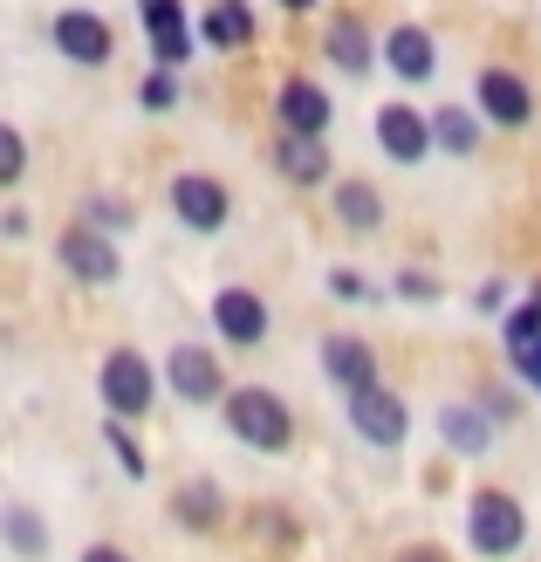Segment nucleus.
I'll list each match as a JSON object with an SVG mask.
<instances>
[{
    "instance_id": "f257e3e1",
    "label": "nucleus",
    "mask_w": 541,
    "mask_h": 562,
    "mask_svg": "<svg viewBox=\"0 0 541 562\" xmlns=\"http://www.w3.org/2000/svg\"><path fill=\"white\" fill-rule=\"evenodd\" d=\"M226 432L240 446H253V453H281V446L295 439V418L268 384H234L226 391Z\"/></svg>"
},
{
    "instance_id": "f03ea898",
    "label": "nucleus",
    "mask_w": 541,
    "mask_h": 562,
    "mask_svg": "<svg viewBox=\"0 0 541 562\" xmlns=\"http://www.w3.org/2000/svg\"><path fill=\"white\" fill-rule=\"evenodd\" d=\"M466 542L487 555V562L515 555V549L528 542V515H521V501L507 494V487H480V494H473V508H466Z\"/></svg>"
},
{
    "instance_id": "7ed1b4c3",
    "label": "nucleus",
    "mask_w": 541,
    "mask_h": 562,
    "mask_svg": "<svg viewBox=\"0 0 541 562\" xmlns=\"http://www.w3.org/2000/svg\"><path fill=\"white\" fill-rule=\"evenodd\" d=\"M48 42L69 55L76 69H103V63H117V27H110L103 14H90V8H63L48 21Z\"/></svg>"
},
{
    "instance_id": "20e7f679",
    "label": "nucleus",
    "mask_w": 541,
    "mask_h": 562,
    "mask_svg": "<svg viewBox=\"0 0 541 562\" xmlns=\"http://www.w3.org/2000/svg\"><path fill=\"white\" fill-rule=\"evenodd\" d=\"M97 384H103L110 418H145V412H151V398H158L151 363L137 357V350H110V357H103V371H97Z\"/></svg>"
},
{
    "instance_id": "39448f33",
    "label": "nucleus",
    "mask_w": 541,
    "mask_h": 562,
    "mask_svg": "<svg viewBox=\"0 0 541 562\" xmlns=\"http://www.w3.org/2000/svg\"><path fill=\"white\" fill-rule=\"evenodd\" d=\"M55 255H63V268H69L76 281H90V289H110V281L124 274V261H117V247H110V234H103V227H90V220L63 227Z\"/></svg>"
},
{
    "instance_id": "423d86ee",
    "label": "nucleus",
    "mask_w": 541,
    "mask_h": 562,
    "mask_svg": "<svg viewBox=\"0 0 541 562\" xmlns=\"http://www.w3.org/2000/svg\"><path fill=\"white\" fill-rule=\"evenodd\" d=\"M350 426L370 439V446H405L412 439V412H405V398L397 391H384V384H363V391H350Z\"/></svg>"
},
{
    "instance_id": "0eeeda50",
    "label": "nucleus",
    "mask_w": 541,
    "mask_h": 562,
    "mask_svg": "<svg viewBox=\"0 0 541 562\" xmlns=\"http://www.w3.org/2000/svg\"><path fill=\"white\" fill-rule=\"evenodd\" d=\"M172 213L192 234H219L226 220H234V192H226L213 172H179L172 179Z\"/></svg>"
},
{
    "instance_id": "6e6552de",
    "label": "nucleus",
    "mask_w": 541,
    "mask_h": 562,
    "mask_svg": "<svg viewBox=\"0 0 541 562\" xmlns=\"http://www.w3.org/2000/svg\"><path fill=\"white\" fill-rule=\"evenodd\" d=\"M165 384H172L185 405H219L226 398V371H219V357L206 344H179L165 357Z\"/></svg>"
},
{
    "instance_id": "1a4fd4ad",
    "label": "nucleus",
    "mask_w": 541,
    "mask_h": 562,
    "mask_svg": "<svg viewBox=\"0 0 541 562\" xmlns=\"http://www.w3.org/2000/svg\"><path fill=\"white\" fill-rule=\"evenodd\" d=\"M274 124H281V131H302V137H329V124H336V103H329V90H323V82L289 76V82L274 90Z\"/></svg>"
},
{
    "instance_id": "9d476101",
    "label": "nucleus",
    "mask_w": 541,
    "mask_h": 562,
    "mask_svg": "<svg viewBox=\"0 0 541 562\" xmlns=\"http://www.w3.org/2000/svg\"><path fill=\"white\" fill-rule=\"evenodd\" d=\"M473 103H480V117L500 124V131H521V124L534 117V90H528V82H521L515 69H480Z\"/></svg>"
},
{
    "instance_id": "9b49d317",
    "label": "nucleus",
    "mask_w": 541,
    "mask_h": 562,
    "mask_svg": "<svg viewBox=\"0 0 541 562\" xmlns=\"http://www.w3.org/2000/svg\"><path fill=\"white\" fill-rule=\"evenodd\" d=\"M137 21H145V35H151L158 69H179L199 42V27L185 21V0H137Z\"/></svg>"
},
{
    "instance_id": "f8f14e48",
    "label": "nucleus",
    "mask_w": 541,
    "mask_h": 562,
    "mask_svg": "<svg viewBox=\"0 0 541 562\" xmlns=\"http://www.w3.org/2000/svg\"><path fill=\"white\" fill-rule=\"evenodd\" d=\"M377 145H384L391 165H425L432 158V117L412 110V103H384L377 110Z\"/></svg>"
},
{
    "instance_id": "ddd939ff",
    "label": "nucleus",
    "mask_w": 541,
    "mask_h": 562,
    "mask_svg": "<svg viewBox=\"0 0 541 562\" xmlns=\"http://www.w3.org/2000/svg\"><path fill=\"white\" fill-rule=\"evenodd\" d=\"M213 323H219V336H226V344H261V336H268V302L261 295H253V289H219L213 295Z\"/></svg>"
},
{
    "instance_id": "4468645a",
    "label": "nucleus",
    "mask_w": 541,
    "mask_h": 562,
    "mask_svg": "<svg viewBox=\"0 0 541 562\" xmlns=\"http://www.w3.org/2000/svg\"><path fill=\"white\" fill-rule=\"evenodd\" d=\"M377 48H384V63L405 76V82H432V76H439V48H432V35H425V27H412V21H397Z\"/></svg>"
},
{
    "instance_id": "2eb2a0df",
    "label": "nucleus",
    "mask_w": 541,
    "mask_h": 562,
    "mask_svg": "<svg viewBox=\"0 0 541 562\" xmlns=\"http://www.w3.org/2000/svg\"><path fill=\"white\" fill-rule=\"evenodd\" d=\"M323 378L343 384V391L377 384V350H370L363 336H329V344H323Z\"/></svg>"
},
{
    "instance_id": "dca6fc26",
    "label": "nucleus",
    "mask_w": 541,
    "mask_h": 562,
    "mask_svg": "<svg viewBox=\"0 0 541 562\" xmlns=\"http://www.w3.org/2000/svg\"><path fill=\"white\" fill-rule=\"evenodd\" d=\"M274 172L289 179V186H323V179H329V151H323V137L281 131V137H274Z\"/></svg>"
},
{
    "instance_id": "f3484780",
    "label": "nucleus",
    "mask_w": 541,
    "mask_h": 562,
    "mask_svg": "<svg viewBox=\"0 0 541 562\" xmlns=\"http://www.w3.org/2000/svg\"><path fill=\"white\" fill-rule=\"evenodd\" d=\"M439 439H446L460 460H480V453L494 446V412H487V405H446V412H439Z\"/></svg>"
},
{
    "instance_id": "a211bd4d",
    "label": "nucleus",
    "mask_w": 541,
    "mask_h": 562,
    "mask_svg": "<svg viewBox=\"0 0 541 562\" xmlns=\"http://www.w3.org/2000/svg\"><path fill=\"white\" fill-rule=\"evenodd\" d=\"M199 42L206 48H247L253 42V8L247 0H213L206 21H199Z\"/></svg>"
},
{
    "instance_id": "6ab92c4d",
    "label": "nucleus",
    "mask_w": 541,
    "mask_h": 562,
    "mask_svg": "<svg viewBox=\"0 0 541 562\" xmlns=\"http://www.w3.org/2000/svg\"><path fill=\"white\" fill-rule=\"evenodd\" d=\"M323 48L336 55V69H343V76H370V48H377V42H370V27L357 14H329V42Z\"/></svg>"
},
{
    "instance_id": "aec40b11",
    "label": "nucleus",
    "mask_w": 541,
    "mask_h": 562,
    "mask_svg": "<svg viewBox=\"0 0 541 562\" xmlns=\"http://www.w3.org/2000/svg\"><path fill=\"white\" fill-rule=\"evenodd\" d=\"M329 206H336V220H343L350 234L384 227V200H377V186H370V179H343V186L329 192Z\"/></svg>"
},
{
    "instance_id": "412c9836",
    "label": "nucleus",
    "mask_w": 541,
    "mask_h": 562,
    "mask_svg": "<svg viewBox=\"0 0 541 562\" xmlns=\"http://www.w3.org/2000/svg\"><path fill=\"white\" fill-rule=\"evenodd\" d=\"M432 145L446 158H473L480 151V117H473V110H460V103H439L432 110Z\"/></svg>"
},
{
    "instance_id": "4be33fe9",
    "label": "nucleus",
    "mask_w": 541,
    "mask_h": 562,
    "mask_svg": "<svg viewBox=\"0 0 541 562\" xmlns=\"http://www.w3.org/2000/svg\"><path fill=\"white\" fill-rule=\"evenodd\" d=\"M172 515H179L185 528H199V536H206V528H219L226 501H219V487H213V481H185V487L172 494Z\"/></svg>"
},
{
    "instance_id": "5701e85b",
    "label": "nucleus",
    "mask_w": 541,
    "mask_h": 562,
    "mask_svg": "<svg viewBox=\"0 0 541 562\" xmlns=\"http://www.w3.org/2000/svg\"><path fill=\"white\" fill-rule=\"evenodd\" d=\"M0 542H8L14 555H48V521L14 501V508H0Z\"/></svg>"
},
{
    "instance_id": "b1692460",
    "label": "nucleus",
    "mask_w": 541,
    "mask_h": 562,
    "mask_svg": "<svg viewBox=\"0 0 541 562\" xmlns=\"http://www.w3.org/2000/svg\"><path fill=\"white\" fill-rule=\"evenodd\" d=\"M103 439H110V453H117V467L131 481H145V446L131 439V418H103Z\"/></svg>"
},
{
    "instance_id": "393cba45",
    "label": "nucleus",
    "mask_w": 541,
    "mask_h": 562,
    "mask_svg": "<svg viewBox=\"0 0 541 562\" xmlns=\"http://www.w3.org/2000/svg\"><path fill=\"white\" fill-rule=\"evenodd\" d=\"M27 172V137L14 124H0V186H14Z\"/></svg>"
},
{
    "instance_id": "a878e982",
    "label": "nucleus",
    "mask_w": 541,
    "mask_h": 562,
    "mask_svg": "<svg viewBox=\"0 0 541 562\" xmlns=\"http://www.w3.org/2000/svg\"><path fill=\"white\" fill-rule=\"evenodd\" d=\"M82 220H90V227H103V234H117V227H131V206H124V200H103V192H90V200H82Z\"/></svg>"
},
{
    "instance_id": "bb28decb",
    "label": "nucleus",
    "mask_w": 541,
    "mask_h": 562,
    "mask_svg": "<svg viewBox=\"0 0 541 562\" xmlns=\"http://www.w3.org/2000/svg\"><path fill=\"white\" fill-rule=\"evenodd\" d=\"M137 103H145V110H172V103H179V76H172V69H151L145 90H137Z\"/></svg>"
},
{
    "instance_id": "cd10ccee",
    "label": "nucleus",
    "mask_w": 541,
    "mask_h": 562,
    "mask_svg": "<svg viewBox=\"0 0 541 562\" xmlns=\"http://www.w3.org/2000/svg\"><path fill=\"white\" fill-rule=\"evenodd\" d=\"M507 357H515L521 384H534V391H541V329H534V336H521V344H507Z\"/></svg>"
},
{
    "instance_id": "c85d7f7f",
    "label": "nucleus",
    "mask_w": 541,
    "mask_h": 562,
    "mask_svg": "<svg viewBox=\"0 0 541 562\" xmlns=\"http://www.w3.org/2000/svg\"><path fill=\"white\" fill-rule=\"evenodd\" d=\"M397 295H412V302H432V295H439V281H432V274H405V281H397Z\"/></svg>"
},
{
    "instance_id": "c756f323",
    "label": "nucleus",
    "mask_w": 541,
    "mask_h": 562,
    "mask_svg": "<svg viewBox=\"0 0 541 562\" xmlns=\"http://www.w3.org/2000/svg\"><path fill=\"white\" fill-rule=\"evenodd\" d=\"M397 562H452L439 542H412V549H397Z\"/></svg>"
},
{
    "instance_id": "7c9ffc66",
    "label": "nucleus",
    "mask_w": 541,
    "mask_h": 562,
    "mask_svg": "<svg viewBox=\"0 0 541 562\" xmlns=\"http://www.w3.org/2000/svg\"><path fill=\"white\" fill-rule=\"evenodd\" d=\"M487 412H494V426H507V418H515L521 405H515V391H494V398H487Z\"/></svg>"
},
{
    "instance_id": "2f4dec72",
    "label": "nucleus",
    "mask_w": 541,
    "mask_h": 562,
    "mask_svg": "<svg viewBox=\"0 0 541 562\" xmlns=\"http://www.w3.org/2000/svg\"><path fill=\"white\" fill-rule=\"evenodd\" d=\"M82 562H131L117 542H90V549H82Z\"/></svg>"
},
{
    "instance_id": "473e14b6",
    "label": "nucleus",
    "mask_w": 541,
    "mask_h": 562,
    "mask_svg": "<svg viewBox=\"0 0 541 562\" xmlns=\"http://www.w3.org/2000/svg\"><path fill=\"white\" fill-rule=\"evenodd\" d=\"M473 302H480V308H487V316H494V308L507 302V289H500V281H480V295H473Z\"/></svg>"
},
{
    "instance_id": "72a5a7b5",
    "label": "nucleus",
    "mask_w": 541,
    "mask_h": 562,
    "mask_svg": "<svg viewBox=\"0 0 541 562\" xmlns=\"http://www.w3.org/2000/svg\"><path fill=\"white\" fill-rule=\"evenodd\" d=\"M329 289H336V295H350V302H363V295H370V289H363V281H357V274H336V281H329Z\"/></svg>"
},
{
    "instance_id": "f704fd0d",
    "label": "nucleus",
    "mask_w": 541,
    "mask_h": 562,
    "mask_svg": "<svg viewBox=\"0 0 541 562\" xmlns=\"http://www.w3.org/2000/svg\"><path fill=\"white\" fill-rule=\"evenodd\" d=\"M281 8H289V14H308V8H316V0H281Z\"/></svg>"
}]
</instances>
